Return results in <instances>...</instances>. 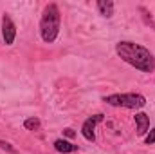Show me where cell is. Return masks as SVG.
I'll list each match as a JSON object with an SVG mask.
<instances>
[{
    "instance_id": "cell-12",
    "label": "cell",
    "mask_w": 155,
    "mask_h": 154,
    "mask_svg": "<svg viewBox=\"0 0 155 154\" xmlns=\"http://www.w3.org/2000/svg\"><path fill=\"white\" fill-rule=\"evenodd\" d=\"M63 136H67V138H74V136H76V131L71 129V127H67V129H63Z\"/></svg>"
},
{
    "instance_id": "cell-1",
    "label": "cell",
    "mask_w": 155,
    "mask_h": 154,
    "mask_svg": "<svg viewBox=\"0 0 155 154\" xmlns=\"http://www.w3.org/2000/svg\"><path fill=\"white\" fill-rule=\"evenodd\" d=\"M116 54L128 65L141 73H153L155 71V54L144 45L130 42V40H121L116 44Z\"/></svg>"
},
{
    "instance_id": "cell-8",
    "label": "cell",
    "mask_w": 155,
    "mask_h": 154,
    "mask_svg": "<svg viewBox=\"0 0 155 154\" xmlns=\"http://www.w3.org/2000/svg\"><path fill=\"white\" fill-rule=\"evenodd\" d=\"M54 149L58 151V152L61 154H71V152H76L78 151V145L74 143H71V142H67L65 138H58V140H54Z\"/></svg>"
},
{
    "instance_id": "cell-2",
    "label": "cell",
    "mask_w": 155,
    "mask_h": 154,
    "mask_svg": "<svg viewBox=\"0 0 155 154\" xmlns=\"http://www.w3.org/2000/svg\"><path fill=\"white\" fill-rule=\"evenodd\" d=\"M61 26V13L58 4H47L43 7V13L40 16V37L45 44H54L60 35Z\"/></svg>"
},
{
    "instance_id": "cell-5",
    "label": "cell",
    "mask_w": 155,
    "mask_h": 154,
    "mask_svg": "<svg viewBox=\"0 0 155 154\" xmlns=\"http://www.w3.org/2000/svg\"><path fill=\"white\" fill-rule=\"evenodd\" d=\"M2 38H4L5 45H13L16 40V26L9 15L2 16Z\"/></svg>"
},
{
    "instance_id": "cell-7",
    "label": "cell",
    "mask_w": 155,
    "mask_h": 154,
    "mask_svg": "<svg viewBox=\"0 0 155 154\" xmlns=\"http://www.w3.org/2000/svg\"><path fill=\"white\" fill-rule=\"evenodd\" d=\"M96 9L101 16L105 18H112L114 16V9H116V4L112 0H97L96 2Z\"/></svg>"
},
{
    "instance_id": "cell-11",
    "label": "cell",
    "mask_w": 155,
    "mask_h": 154,
    "mask_svg": "<svg viewBox=\"0 0 155 154\" xmlns=\"http://www.w3.org/2000/svg\"><path fill=\"white\" fill-rule=\"evenodd\" d=\"M144 143H146V145H153L155 143V127H152V129L148 131V134H146V138H144Z\"/></svg>"
},
{
    "instance_id": "cell-4",
    "label": "cell",
    "mask_w": 155,
    "mask_h": 154,
    "mask_svg": "<svg viewBox=\"0 0 155 154\" xmlns=\"http://www.w3.org/2000/svg\"><path fill=\"white\" fill-rule=\"evenodd\" d=\"M103 120H105V114H101V113L88 116V118L83 121V125H81V136H83L87 142L94 143V142H96V127H97V123H101Z\"/></svg>"
},
{
    "instance_id": "cell-3",
    "label": "cell",
    "mask_w": 155,
    "mask_h": 154,
    "mask_svg": "<svg viewBox=\"0 0 155 154\" xmlns=\"http://www.w3.org/2000/svg\"><path fill=\"white\" fill-rule=\"evenodd\" d=\"M110 107H123V109H143L146 105V98L141 93H114L101 98Z\"/></svg>"
},
{
    "instance_id": "cell-9",
    "label": "cell",
    "mask_w": 155,
    "mask_h": 154,
    "mask_svg": "<svg viewBox=\"0 0 155 154\" xmlns=\"http://www.w3.org/2000/svg\"><path fill=\"white\" fill-rule=\"evenodd\" d=\"M40 127H41V121L38 118H35V116L24 120V129H27V131H38Z\"/></svg>"
},
{
    "instance_id": "cell-6",
    "label": "cell",
    "mask_w": 155,
    "mask_h": 154,
    "mask_svg": "<svg viewBox=\"0 0 155 154\" xmlns=\"http://www.w3.org/2000/svg\"><path fill=\"white\" fill-rule=\"evenodd\" d=\"M134 120H135L137 136H146L148 131H150V116L146 114V113H135Z\"/></svg>"
},
{
    "instance_id": "cell-10",
    "label": "cell",
    "mask_w": 155,
    "mask_h": 154,
    "mask_svg": "<svg viewBox=\"0 0 155 154\" xmlns=\"http://www.w3.org/2000/svg\"><path fill=\"white\" fill-rule=\"evenodd\" d=\"M0 149L2 151H7V152H11V154H16V149L9 142H4V140H0Z\"/></svg>"
}]
</instances>
